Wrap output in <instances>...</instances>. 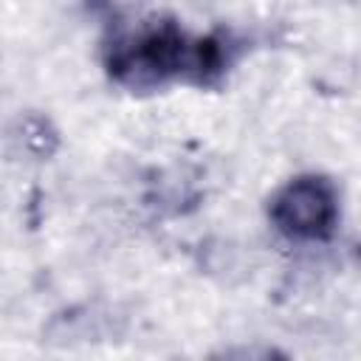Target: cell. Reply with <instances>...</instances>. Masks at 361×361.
Listing matches in <instances>:
<instances>
[{
	"label": "cell",
	"instance_id": "1",
	"mask_svg": "<svg viewBox=\"0 0 361 361\" xmlns=\"http://www.w3.org/2000/svg\"><path fill=\"white\" fill-rule=\"evenodd\" d=\"M195 34L175 14H147L102 39L104 76L127 93H155L186 85Z\"/></svg>",
	"mask_w": 361,
	"mask_h": 361
},
{
	"label": "cell",
	"instance_id": "2",
	"mask_svg": "<svg viewBox=\"0 0 361 361\" xmlns=\"http://www.w3.org/2000/svg\"><path fill=\"white\" fill-rule=\"evenodd\" d=\"M265 220L290 245H327L344 220L341 186L327 172L290 175L268 195Z\"/></svg>",
	"mask_w": 361,
	"mask_h": 361
},
{
	"label": "cell",
	"instance_id": "3",
	"mask_svg": "<svg viewBox=\"0 0 361 361\" xmlns=\"http://www.w3.org/2000/svg\"><path fill=\"white\" fill-rule=\"evenodd\" d=\"M248 48H251V39L231 25H217L206 34H195L186 87L223 90L231 71L248 54Z\"/></svg>",
	"mask_w": 361,
	"mask_h": 361
},
{
	"label": "cell",
	"instance_id": "4",
	"mask_svg": "<svg viewBox=\"0 0 361 361\" xmlns=\"http://www.w3.org/2000/svg\"><path fill=\"white\" fill-rule=\"evenodd\" d=\"M8 147L20 158L42 164L62 149V133L48 113L25 110V113H17L14 121L8 124Z\"/></svg>",
	"mask_w": 361,
	"mask_h": 361
}]
</instances>
